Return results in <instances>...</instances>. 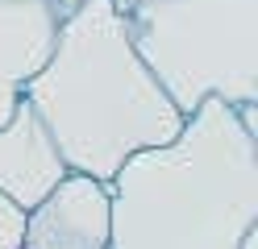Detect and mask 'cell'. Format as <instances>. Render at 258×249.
Wrapping results in <instances>:
<instances>
[{
    "label": "cell",
    "instance_id": "277c9868",
    "mask_svg": "<svg viewBox=\"0 0 258 249\" xmlns=\"http://www.w3.org/2000/svg\"><path fill=\"white\" fill-rule=\"evenodd\" d=\"M25 249H108V183L67 171L25 212Z\"/></svg>",
    "mask_w": 258,
    "mask_h": 249
},
{
    "label": "cell",
    "instance_id": "ba28073f",
    "mask_svg": "<svg viewBox=\"0 0 258 249\" xmlns=\"http://www.w3.org/2000/svg\"><path fill=\"white\" fill-rule=\"evenodd\" d=\"M54 5H58V9H62V13H71V9H75V5H79V0H54ZM121 5H125V0H117V9H121Z\"/></svg>",
    "mask_w": 258,
    "mask_h": 249
},
{
    "label": "cell",
    "instance_id": "8992f818",
    "mask_svg": "<svg viewBox=\"0 0 258 249\" xmlns=\"http://www.w3.org/2000/svg\"><path fill=\"white\" fill-rule=\"evenodd\" d=\"M62 9L54 0H0V125L17 108L25 83L50 58Z\"/></svg>",
    "mask_w": 258,
    "mask_h": 249
},
{
    "label": "cell",
    "instance_id": "52a82bcc",
    "mask_svg": "<svg viewBox=\"0 0 258 249\" xmlns=\"http://www.w3.org/2000/svg\"><path fill=\"white\" fill-rule=\"evenodd\" d=\"M25 245V208L0 195V249H21Z\"/></svg>",
    "mask_w": 258,
    "mask_h": 249
},
{
    "label": "cell",
    "instance_id": "6da1fadb",
    "mask_svg": "<svg viewBox=\"0 0 258 249\" xmlns=\"http://www.w3.org/2000/svg\"><path fill=\"white\" fill-rule=\"evenodd\" d=\"M258 228V133L208 96L108 179V249H241Z\"/></svg>",
    "mask_w": 258,
    "mask_h": 249
},
{
    "label": "cell",
    "instance_id": "7a4b0ae2",
    "mask_svg": "<svg viewBox=\"0 0 258 249\" xmlns=\"http://www.w3.org/2000/svg\"><path fill=\"white\" fill-rule=\"evenodd\" d=\"M50 129L67 171L108 183L138 149L171 141L183 112L129 42L117 0L62 13L50 58L21 92Z\"/></svg>",
    "mask_w": 258,
    "mask_h": 249
},
{
    "label": "cell",
    "instance_id": "3957f363",
    "mask_svg": "<svg viewBox=\"0 0 258 249\" xmlns=\"http://www.w3.org/2000/svg\"><path fill=\"white\" fill-rule=\"evenodd\" d=\"M121 17L183 116L208 96L258 104V0H125Z\"/></svg>",
    "mask_w": 258,
    "mask_h": 249
},
{
    "label": "cell",
    "instance_id": "5b68a950",
    "mask_svg": "<svg viewBox=\"0 0 258 249\" xmlns=\"http://www.w3.org/2000/svg\"><path fill=\"white\" fill-rule=\"evenodd\" d=\"M62 175H67V162L58 154L50 129L21 96L9 121L0 125V195H9L13 204L29 212Z\"/></svg>",
    "mask_w": 258,
    "mask_h": 249
}]
</instances>
